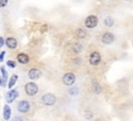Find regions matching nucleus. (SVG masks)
Masks as SVG:
<instances>
[{
  "label": "nucleus",
  "instance_id": "a878e982",
  "mask_svg": "<svg viewBox=\"0 0 133 121\" xmlns=\"http://www.w3.org/2000/svg\"><path fill=\"white\" fill-rule=\"evenodd\" d=\"M74 60H76V63L77 64H80V58L78 57V58H76V59H74Z\"/></svg>",
  "mask_w": 133,
  "mask_h": 121
},
{
  "label": "nucleus",
  "instance_id": "423d86ee",
  "mask_svg": "<svg viewBox=\"0 0 133 121\" xmlns=\"http://www.w3.org/2000/svg\"><path fill=\"white\" fill-rule=\"evenodd\" d=\"M101 41L105 45H110L114 42V34L112 32H105V33H103Z\"/></svg>",
  "mask_w": 133,
  "mask_h": 121
},
{
  "label": "nucleus",
  "instance_id": "6e6552de",
  "mask_svg": "<svg viewBox=\"0 0 133 121\" xmlns=\"http://www.w3.org/2000/svg\"><path fill=\"white\" fill-rule=\"evenodd\" d=\"M17 108H18V111L20 113H27L29 111V108H30V104H29V102L27 100H22V101H20L18 103Z\"/></svg>",
  "mask_w": 133,
  "mask_h": 121
},
{
  "label": "nucleus",
  "instance_id": "f3484780",
  "mask_svg": "<svg viewBox=\"0 0 133 121\" xmlns=\"http://www.w3.org/2000/svg\"><path fill=\"white\" fill-rule=\"evenodd\" d=\"M17 80H18V75H17V74H14V75L10 77V79H9V81H8L7 87H8L9 89H11V88L15 86V83L17 82Z\"/></svg>",
  "mask_w": 133,
  "mask_h": 121
},
{
  "label": "nucleus",
  "instance_id": "f8f14e48",
  "mask_svg": "<svg viewBox=\"0 0 133 121\" xmlns=\"http://www.w3.org/2000/svg\"><path fill=\"white\" fill-rule=\"evenodd\" d=\"M10 114H11V110H10L9 105L5 104L4 107H3V118H4V120H9Z\"/></svg>",
  "mask_w": 133,
  "mask_h": 121
},
{
  "label": "nucleus",
  "instance_id": "20e7f679",
  "mask_svg": "<svg viewBox=\"0 0 133 121\" xmlns=\"http://www.w3.org/2000/svg\"><path fill=\"white\" fill-rule=\"evenodd\" d=\"M37 91H38V87H37L36 83H34V82H28V83L25 84V92H26V94L28 96H34V95H36Z\"/></svg>",
  "mask_w": 133,
  "mask_h": 121
},
{
  "label": "nucleus",
  "instance_id": "0eeeda50",
  "mask_svg": "<svg viewBox=\"0 0 133 121\" xmlns=\"http://www.w3.org/2000/svg\"><path fill=\"white\" fill-rule=\"evenodd\" d=\"M42 76V71L37 68H32L28 71V77L32 80H35V79H38L39 77Z\"/></svg>",
  "mask_w": 133,
  "mask_h": 121
},
{
  "label": "nucleus",
  "instance_id": "dca6fc26",
  "mask_svg": "<svg viewBox=\"0 0 133 121\" xmlns=\"http://www.w3.org/2000/svg\"><path fill=\"white\" fill-rule=\"evenodd\" d=\"M114 24V19H112L111 17H107L104 19V25L106 27H112Z\"/></svg>",
  "mask_w": 133,
  "mask_h": 121
},
{
  "label": "nucleus",
  "instance_id": "6ab92c4d",
  "mask_svg": "<svg viewBox=\"0 0 133 121\" xmlns=\"http://www.w3.org/2000/svg\"><path fill=\"white\" fill-rule=\"evenodd\" d=\"M78 91H79V90H78L77 87H73V88L69 91V93H70L72 96H74V95H77V94H78Z\"/></svg>",
  "mask_w": 133,
  "mask_h": 121
},
{
  "label": "nucleus",
  "instance_id": "393cba45",
  "mask_svg": "<svg viewBox=\"0 0 133 121\" xmlns=\"http://www.w3.org/2000/svg\"><path fill=\"white\" fill-rule=\"evenodd\" d=\"M3 45H4V39L0 37V48H1V47H2Z\"/></svg>",
  "mask_w": 133,
  "mask_h": 121
},
{
  "label": "nucleus",
  "instance_id": "9d476101",
  "mask_svg": "<svg viewBox=\"0 0 133 121\" xmlns=\"http://www.w3.org/2000/svg\"><path fill=\"white\" fill-rule=\"evenodd\" d=\"M17 60L20 63V64H23V65H26L29 63V56L26 54V53H19L17 55Z\"/></svg>",
  "mask_w": 133,
  "mask_h": 121
},
{
  "label": "nucleus",
  "instance_id": "b1692460",
  "mask_svg": "<svg viewBox=\"0 0 133 121\" xmlns=\"http://www.w3.org/2000/svg\"><path fill=\"white\" fill-rule=\"evenodd\" d=\"M11 121H23V119H22L21 117H15Z\"/></svg>",
  "mask_w": 133,
  "mask_h": 121
},
{
  "label": "nucleus",
  "instance_id": "4be33fe9",
  "mask_svg": "<svg viewBox=\"0 0 133 121\" xmlns=\"http://www.w3.org/2000/svg\"><path fill=\"white\" fill-rule=\"evenodd\" d=\"M7 4V0H0V7H4Z\"/></svg>",
  "mask_w": 133,
  "mask_h": 121
},
{
  "label": "nucleus",
  "instance_id": "4468645a",
  "mask_svg": "<svg viewBox=\"0 0 133 121\" xmlns=\"http://www.w3.org/2000/svg\"><path fill=\"white\" fill-rule=\"evenodd\" d=\"M0 71H1V73H2V82H3V87L4 86H6V81H7V72H6V70L4 69V67L2 66V67H0Z\"/></svg>",
  "mask_w": 133,
  "mask_h": 121
},
{
  "label": "nucleus",
  "instance_id": "9b49d317",
  "mask_svg": "<svg viewBox=\"0 0 133 121\" xmlns=\"http://www.w3.org/2000/svg\"><path fill=\"white\" fill-rule=\"evenodd\" d=\"M5 45L9 49H16L18 46V43H17V40L15 38H7L5 41Z\"/></svg>",
  "mask_w": 133,
  "mask_h": 121
},
{
  "label": "nucleus",
  "instance_id": "f03ea898",
  "mask_svg": "<svg viewBox=\"0 0 133 121\" xmlns=\"http://www.w3.org/2000/svg\"><path fill=\"white\" fill-rule=\"evenodd\" d=\"M84 25H85L86 28L94 29L98 25V17L95 16V15H89L88 17H86L85 22H84Z\"/></svg>",
  "mask_w": 133,
  "mask_h": 121
},
{
  "label": "nucleus",
  "instance_id": "a211bd4d",
  "mask_svg": "<svg viewBox=\"0 0 133 121\" xmlns=\"http://www.w3.org/2000/svg\"><path fill=\"white\" fill-rule=\"evenodd\" d=\"M81 50H82V45L79 43H75L72 46V51L74 53H79V52H81Z\"/></svg>",
  "mask_w": 133,
  "mask_h": 121
},
{
  "label": "nucleus",
  "instance_id": "bb28decb",
  "mask_svg": "<svg viewBox=\"0 0 133 121\" xmlns=\"http://www.w3.org/2000/svg\"><path fill=\"white\" fill-rule=\"evenodd\" d=\"M0 86H3V82H2V77H0Z\"/></svg>",
  "mask_w": 133,
  "mask_h": 121
},
{
  "label": "nucleus",
  "instance_id": "412c9836",
  "mask_svg": "<svg viewBox=\"0 0 133 121\" xmlns=\"http://www.w3.org/2000/svg\"><path fill=\"white\" fill-rule=\"evenodd\" d=\"M84 115H85V118H86L87 120H89V119H91V118H92V113H91V112H89V111H86Z\"/></svg>",
  "mask_w": 133,
  "mask_h": 121
},
{
  "label": "nucleus",
  "instance_id": "1a4fd4ad",
  "mask_svg": "<svg viewBox=\"0 0 133 121\" xmlns=\"http://www.w3.org/2000/svg\"><path fill=\"white\" fill-rule=\"evenodd\" d=\"M19 96V92L17 90H10L6 93V101L8 103H11L12 101H15V99Z\"/></svg>",
  "mask_w": 133,
  "mask_h": 121
},
{
  "label": "nucleus",
  "instance_id": "7ed1b4c3",
  "mask_svg": "<svg viewBox=\"0 0 133 121\" xmlns=\"http://www.w3.org/2000/svg\"><path fill=\"white\" fill-rule=\"evenodd\" d=\"M101 54L98 52V51H92L90 52L89 56H88V62L91 66H98L100 63H101Z\"/></svg>",
  "mask_w": 133,
  "mask_h": 121
},
{
  "label": "nucleus",
  "instance_id": "5701e85b",
  "mask_svg": "<svg viewBox=\"0 0 133 121\" xmlns=\"http://www.w3.org/2000/svg\"><path fill=\"white\" fill-rule=\"evenodd\" d=\"M4 56H5V51H1V53H0V63L3 62Z\"/></svg>",
  "mask_w": 133,
  "mask_h": 121
},
{
  "label": "nucleus",
  "instance_id": "39448f33",
  "mask_svg": "<svg viewBox=\"0 0 133 121\" xmlns=\"http://www.w3.org/2000/svg\"><path fill=\"white\" fill-rule=\"evenodd\" d=\"M76 81V76L74 73L72 72H68V73H64L63 76H62V82L65 84V86H72L74 84Z\"/></svg>",
  "mask_w": 133,
  "mask_h": 121
},
{
  "label": "nucleus",
  "instance_id": "f257e3e1",
  "mask_svg": "<svg viewBox=\"0 0 133 121\" xmlns=\"http://www.w3.org/2000/svg\"><path fill=\"white\" fill-rule=\"evenodd\" d=\"M41 102L45 105H48V106L54 105L56 102V96L51 94V93H47L41 97Z\"/></svg>",
  "mask_w": 133,
  "mask_h": 121
},
{
  "label": "nucleus",
  "instance_id": "ddd939ff",
  "mask_svg": "<svg viewBox=\"0 0 133 121\" xmlns=\"http://www.w3.org/2000/svg\"><path fill=\"white\" fill-rule=\"evenodd\" d=\"M75 33H76L77 38H79V39H84V38L86 37V30H85V29H83L82 27L77 28V29H76V31H75Z\"/></svg>",
  "mask_w": 133,
  "mask_h": 121
},
{
  "label": "nucleus",
  "instance_id": "aec40b11",
  "mask_svg": "<svg viewBox=\"0 0 133 121\" xmlns=\"http://www.w3.org/2000/svg\"><path fill=\"white\" fill-rule=\"evenodd\" d=\"M6 65L9 67V68H15L16 67V63L14 62V60H7V63H6Z\"/></svg>",
  "mask_w": 133,
  "mask_h": 121
},
{
  "label": "nucleus",
  "instance_id": "2eb2a0df",
  "mask_svg": "<svg viewBox=\"0 0 133 121\" xmlns=\"http://www.w3.org/2000/svg\"><path fill=\"white\" fill-rule=\"evenodd\" d=\"M101 91H102L101 84H100L99 82L95 81V82L92 83V92H94L95 94H100V93H101Z\"/></svg>",
  "mask_w": 133,
  "mask_h": 121
},
{
  "label": "nucleus",
  "instance_id": "cd10ccee",
  "mask_svg": "<svg viewBox=\"0 0 133 121\" xmlns=\"http://www.w3.org/2000/svg\"><path fill=\"white\" fill-rule=\"evenodd\" d=\"M96 121H101V120H96Z\"/></svg>",
  "mask_w": 133,
  "mask_h": 121
}]
</instances>
